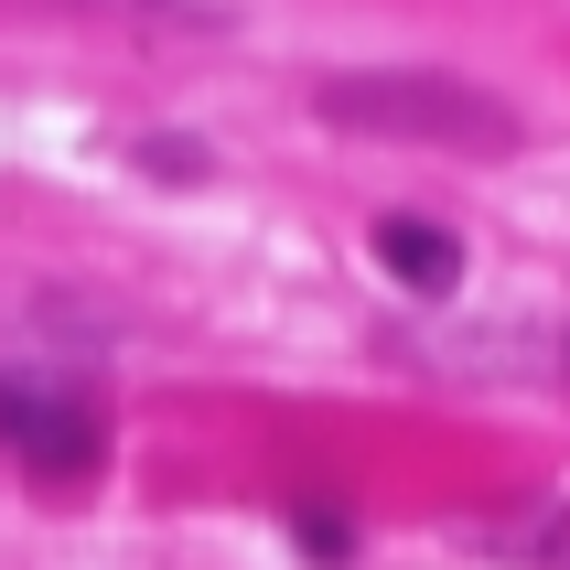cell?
Masks as SVG:
<instances>
[{
    "label": "cell",
    "instance_id": "obj_5",
    "mask_svg": "<svg viewBox=\"0 0 570 570\" xmlns=\"http://www.w3.org/2000/svg\"><path fill=\"white\" fill-rule=\"evenodd\" d=\"M76 11H119V22H194V0H76Z\"/></svg>",
    "mask_w": 570,
    "mask_h": 570
},
{
    "label": "cell",
    "instance_id": "obj_3",
    "mask_svg": "<svg viewBox=\"0 0 570 570\" xmlns=\"http://www.w3.org/2000/svg\"><path fill=\"white\" fill-rule=\"evenodd\" d=\"M377 258H387L410 291H452V281H463V237H442V226H410V216H387V226H377Z\"/></svg>",
    "mask_w": 570,
    "mask_h": 570
},
{
    "label": "cell",
    "instance_id": "obj_2",
    "mask_svg": "<svg viewBox=\"0 0 570 570\" xmlns=\"http://www.w3.org/2000/svg\"><path fill=\"white\" fill-rule=\"evenodd\" d=\"M0 452L43 484H87L108 463V410L55 377H0Z\"/></svg>",
    "mask_w": 570,
    "mask_h": 570
},
{
    "label": "cell",
    "instance_id": "obj_4",
    "mask_svg": "<svg viewBox=\"0 0 570 570\" xmlns=\"http://www.w3.org/2000/svg\"><path fill=\"white\" fill-rule=\"evenodd\" d=\"M291 528H302V539H313V560H345V517H334V507H291Z\"/></svg>",
    "mask_w": 570,
    "mask_h": 570
},
{
    "label": "cell",
    "instance_id": "obj_1",
    "mask_svg": "<svg viewBox=\"0 0 570 570\" xmlns=\"http://www.w3.org/2000/svg\"><path fill=\"white\" fill-rule=\"evenodd\" d=\"M313 108L355 140H410V151H452V161H507L528 129L495 87H463V76H431V65H355V76H323Z\"/></svg>",
    "mask_w": 570,
    "mask_h": 570
},
{
    "label": "cell",
    "instance_id": "obj_7",
    "mask_svg": "<svg viewBox=\"0 0 570 570\" xmlns=\"http://www.w3.org/2000/svg\"><path fill=\"white\" fill-rule=\"evenodd\" d=\"M539 560H560V570H570V517H560V528H549V549H539Z\"/></svg>",
    "mask_w": 570,
    "mask_h": 570
},
{
    "label": "cell",
    "instance_id": "obj_6",
    "mask_svg": "<svg viewBox=\"0 0 570 570\" xmlns=\"http://www.w3.org/2000/svg\"><path fill=\"white\" fill-rule=\"evenodd\" d=\"M140 161H151V173H205V151H194V140H140Z\"/></svg>",
    "mask_w": 570,
    "mask_h": 570
}]
</instances>
